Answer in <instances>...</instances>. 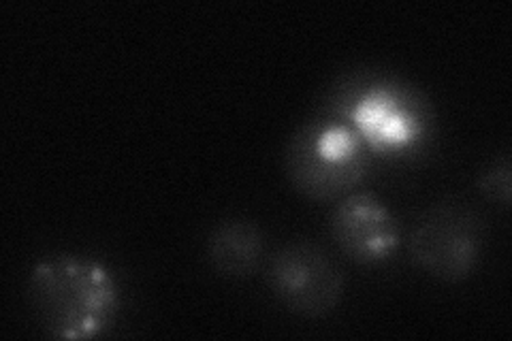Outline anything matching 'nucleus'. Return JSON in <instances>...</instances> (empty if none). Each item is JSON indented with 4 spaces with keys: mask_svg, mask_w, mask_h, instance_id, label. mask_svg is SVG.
Instances as JSON below:
<instances>
[{
    "mask_svg": "<svg viewBox=\"0 0 512 341\" xmlns=\"http://www.w3.org/2000/svg\"><path fill=\"white\" fill-rule=\"evenodd\" d=\"M478 188L485 197L502 207L510 205V156L502 154L483 169L478 177Z\"/></svg>",
    "mask_w": 512,
    "mask_h": 341,
    "instance_id": "8",
    "label": "nucleus"
},
{
    "mask_svg": "<svg viewBox=\"0 0 512 341\" xmlns=\"http://www.w3.org/2000/svg\"><path fill=\"white\" fill-rule=\"evenodd\" d=\"M207 258L227 278H248L265 258L261 226L244 218L220 222L207 237Z\"/></svg>",
    "mask_w": 512,
    "mask_h": 341,
    "instance_id": "7",
    "label": "nucleus"
},
{
    "mask_svg": "<svg viewBox=\"0 0 512 341\" xmlns=\"http://www.w3.org/2000/svg\"><path fill=\"white\" fill-rule=\"evenodd\" d=\"M267 282L278 301L303 318H323L340 305L344 275L312 241H291L271 256Z\"/></svg>",
    "mask_w": 512,
    "mask_h": 341,
    "instance_id": "4",
    "label": "nucleus"
},
{
    "mask_svg": "<svg viewBox=\"0 0 512 341\" xmlns=\"http://www.w3.org/2000/svg\"><path fill=\"white\" fill-rule=\"evenodd\" d=\"M355 131L365 145L378 150H402L421 139L429 124V105L423 96L395 84H378L352 111Z\"/></svg>",
    "mask_w": 512,
    "mask_h": 341,
    "instance_id": "6",
    "label": "nucleus"
},
{
    "mask_svg": "<svg viewBox=\"0 0 512 341\" xmlns=\"http://www.w3.org/2000/svg\"><path fill=\"white\" fill-rule=\"evenodd\" d=\"M329 231L335 246L361 265L387 261L402 241V229L391 209L367 190L340 199L331 211Z\"/></svg>",
    "mask_w": 512,
    "mask_h": 341,
    "instance_id": "5",
    "label": "nucleus"
},
{
    "mask_svg": "<svg viewBox=\"0 0 512 341\" xmlns=\"http://www.w3.org/2000/svg\"><path fill=\"white\" fill-rule=\"evenodd\" d=\"M30 299L54 337L82 339L105 331L118 312L109 271L75 256L43 261L30 275Z\"/></svg>",
    "mask_w": 512,
    "mask_h": 341,
    "instance_id": "1",
    "label": "nucleus"
},
{
    "mask_svg": "<svg viewBox=\"0 0 512 341\" xmlns=\"http://www.w3.org/2000/svg\"><path fill=\"white\" fill-rule=\"evenodd\" d=\"M483 248V218L461 201L431 205L416 222L410 237L414 263L442 282L470 278L480 263Z\"/></svg>",
    "mask_w": 512,
    "mask_h": 341,
    "instance_id": "3",
    "label": "nucleus"
},
{
    "mask_svg": "<svg viewBox=\"0 0 512 341\" xmlns=\"http://www.w3.org/2000/svg\"><path fill=\"white\" fill-rule=\"evenodd\" d=\"M367 169V145L355 128L338 120L301 126L288 143V180L312 201H333L350 194Z\"/></svg>",
    "mask_w": 512,
    "mask_h": 341,
    "instance_id": "2",
    "label": "nucleus"
}]
</instances>
